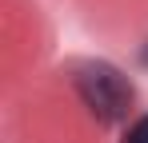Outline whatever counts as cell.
<instances>
[{"instance_id":"1","label":"cell","mask_w":148,"mask_h":143,"mask_svg":"<svg viewBox=\"0 0 148 143\" xmlns=\"http://www.w3.org/2000/svg\"><path fill=\"white\" fill-rule=\"evenodd\" d=\"M72 84H76V92H80V99H84V107H88L100 123L124 119L128 107H132V99H136L132 80H128L120 68L104 64V60H84V64H76Z\"/></svg>"},{"instance_id":"2","label":"cell","mask_w":148,"mask_h":143,"mask_svg":"<svg viewBox=\"0 0 148 143\" xmlns=\"http://www.w3.org/2000/svg\"><path fill=\"white\" fill-rule=\"evenodd\" d=\"M124 143H148V115H140L132 127H128V139Z\"/></svg>"},{"instance_id":"3","label":"cell","mask_w":148,"mask_h":143,"mask_svg":"<svg viewBox=\"0 0 148 143\" xmlns=\"http://www.w3.org/2000/svg\"><path fill=\"white\" fill-rule=\"evenodd\" d=\"M140 64H144V68H148V44H144V52H140Z\"/></svg>"}]
</instances>
